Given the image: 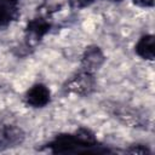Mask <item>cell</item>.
<instances>
[{
  "label": "cell",
  "instance_id": "cell-1",
  "mask_svg": "<svg viewBox=\"0 0 155 155\" xmlns=\"http://www.w3.org/2000/svg\"><path fill=\"white\" fill-rule=\"evenodd\" d=\"M50 99V91L44 85H35L27 93V101L34 107H42Z\"/></svg>",
  "mask_w": 155,
  "mask_h": 155
},
{
  "label": "cell",
  "instance_id": "cell-2",
  "mask_svg": "<svg viewBox=\"0 0 155 155\" xmlns=\"http://www.w3.org/2000/svg\"><path fill=\"white\" fill-rule=\"evenodd\" d=\"M136 52L142 58L153 59L154 58V38L151 35H147L142 38L136 46Z\"/></svg>",
  "mask_w": 155,
  "mask_h": 155
},
{
  "label": "cell",
  "instance_id": "cell-3",
  "mask_svg": "<svg viewBox=\"0 0 155 155\" xmlns=\"http://www.w3.org/2000/svg\"><path fill=\"white\" fill-rule=\"evenodd\" d=\"M13 10H15L13 4L6 0H0V25H5L11 21L13 16Z\"/></svg>",
  "mask_w": 155,
  "mask_h": 155
}]
</instances>
